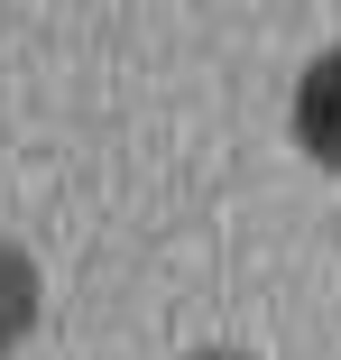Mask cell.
<instances>
[{
    "label": "cell",
    "instance_id": "3957f363",
    "mask_svg": "<svg viewBox=\"0 0 341 360\" xmlns=\"http://www.w3.org/2000/svg\"><path fill=\"white\" fill-rule=\"evenodd\" d=\"M185 360H249V351H185Z\"/></svg>",
    "mask_w": 341,
    "mask_h": 360
},
{
    "label": "cell",
    "instance_id": "6da1fadb",
    "mask_svg": "<svg viewBox=\"0 0 341 360\" xmlns=\"http://www.w3.org/2000/svg\"><path fill=\"white\" fill-rule=\"evenodd\" d=\"M295 148L341 176V46H323L295 75Z\"/></svg>",
    "mask_w": 341,
    "mask_h": 360
},
{
    "label": "cell",
    "instance_id": "7a4b0ae2",
    "mask_svg": "<svg viewBox=\"0 0 341 360\" xmlns=\"http://www.w3.org/2000/svg\"><path fill=\"white\" fill-rule=\"evenodd\" d=\"M37 305H46V286H37V259L19 240H0V351H19L37 333Z\"/></svg>",
    "mask_w": 341,
    "mask_h": 360
}]
</instances>
